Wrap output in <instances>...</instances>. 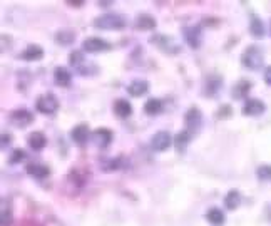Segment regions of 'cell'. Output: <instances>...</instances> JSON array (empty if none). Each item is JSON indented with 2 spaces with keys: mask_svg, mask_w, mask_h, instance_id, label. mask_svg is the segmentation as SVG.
I'll list each match as a JSON object with an SVG mask.
<instances>
[{
  "mask_svg": "<svg viewBox=\"0 0 271 226\" xmlns=\"http://www.w3.org/2000/svg\"><path fill=\"white\" fill-rule=\"evenodd\" d=\"M264 55L258 45H249L244 49V52L241 54V64L249 70H259L263 67Z\"/></svg>",
  "mask_w": 271,
  "mask_h": 226,
  "instance_id": "obj_1",
  "label": "cell"
},
{
  "mask_svg": "<svg viewBox=\"0 0 271 226\" xmlns=\"http://www.w3.org/2000/svg\"><path fill=\"white\" fill-rule=\"evenodd\" d=\"M92 25L100 30H120L125 27V19L120 14H104L94 19Z\"/></svg>",
  "mask_w": 271,
  "mask_h": 226,
  "instance_id": "obj_2",
  "label": "cell"
},
{
  "mask_svg": "<svg viewBox=\"0 0 271 226\" xmlns=\"http://www.w3.org/2000/svg\"><path fill=\"white\" fill-rule=\"evenodd\" d=\"M35 107H37L40 114H54V112H57V109H59V99L55 97L52 92H47L37 99Z\"/></svg>",
  "mask_w": 271,
  "mask_h": 226,
  "instance_id": "obj_3",
  "label": "cell"
},
{
  "mask_svg": "<svg viewBox=\"0 0 271 226\" xmlns=\"http://www.w3.org/2000/svg\"><path fill=\"white\" fill-rule=\"evenodd\" d=\"M82 49L89 54H99V52H107V50L112 49V45L100 37H87L82 42Z\"/></svg>",
  "mask_w": 271,
  "mask_h": 226,
  "instance_id": "obj_4",
  "label": "cell"
},
{
  "mask_svg": "<svg viewBox=\"0 0 271 226\" xmlns=\"http://www.w3.org/2000/svg\"><path fill=\"white\" fill-rule=\"evenodd\" d=\"M9 119L15 128H27L34 123V114L29 109H15L10 112Z\"/></svg>",
  "mask_w": 271,
  "mask_h": 226,
  "instance_id": "obj_5",
  "label": "cell"
},
{
  "mask_svg": "<svg viewBox=\"0 0 271 226\" xmlns=\"http://www.w3.org/2000/svg\"><path fill=\"white\" fill-rule=\"evenodd\" d=\"M173 143H174V138L168 131H159V133H156L153 136V139H151V148L158 151V153H163V151L169 149V146Z\"/></svg>",
  "mask_w": 271,
  "mask_h": 226,
  "instance_id": "obj_6",
  "label": "cell"
},
{
  "mask_svg": "<svg viewBox=\"0 0 271 226\" xmlns=\"http://www.w3.org/2000/svg\"><path fill=\"white\" fill-rule=\"evenodd\" d=\"M183 32H184L186 44H188L191 49H199L201 47V42H203V32H201L199 25H191V27H186Z\"/></svg>",
  "mask_w": 271,
  "mask_h": 226,
  "instance_id": "obj_7",
  "label": "cell"
},
{
  "mask_svg": "<svg viewBox=\"0 0 271 226\" xmlns=\"http://www.w3.org/2000/svg\"><path fill=\"white\" fill-rule=\"evenodd\" d=\"M266 110V104L259 99H246V102L243 105V114L249 116V118H256V116H261Z\"/></svg>",
  "mask_w": 271,
  "mask_h": 226,
  "instance_id": "obj_8",
  "label": "cell"
},
{
  "mask_svg": "<svg viewBox=\"0 0 271 226\" xmlns=\"http://www.w3.org/2000/svg\"><path fill=\"white\" fill-rule=\"evenodd\" d=\"M184 123L188 126V129L193 133L196 128H199L201 123H203V114H201V109L193 105V107L188 109V112L184 114Z\"/></svg>",
  "mask_w": 271,
  "mask_h": 226,
  "instance_id": "obj_9",
  "label": "cell"
},
{
  "mask_svg": "<svg viewBox=\"0 0 271 226\" xmlns=\"http://www.w3.org/2000/svg\"><path fill=\"white\" fill-rule=\"evenodd\" d=\"M89 136H90L89 126L84 123L77 124L72 131H70V139H72L77 146H85V143L89 141Z\"/></svg>",
  "mask_w": 271,
  "mask_h": 226,
  "instance_id": "obj_10",
  "label": "cell"
},
{
  "mask_svg": "<svg viewBox=\"0 0 271 226\" xmlns=\"http://www.w3.org/2000/svg\"><path fill=\"white\" fill-rule=\"evenodd\" d=\"M149 40L158 45L161 50H164L166 54H176L179 50V45H176L173 40L169 37H164V35H153Z\"/></svg>",
  "mask_w": 271,
  "mask_h": 226,
  "instance_id": "obj_11",
  "label": "cell"
},
{
  "mask_svg": "<svg viewBox=\"0 0 271 226\" xmlns=\"http://www.w3.org/2000/svg\"><path fill=\"white\" fill-rule=\"evenodd\" d=\"M20 59L25 60V62H37V60L44 59V49L40 47V45H35V44H30L27 49L24 50V52H20L19 55Z\"/></svg>",
  "mask_w": 271,
  "mask_h": 226,
  "instance_id": "obj_12",
  "label": "cell"
},
{
  "mask_svg": "<svg viewBox=\"0 0 271 226\" xmlns=\"http://www.w3.org/2000/svg\"><path fill=\"white\" fill-rule=\"evenodd\" d=\"M112 138H114L112 133L105 128H99L92 133V141L99 148H107V146L112 143Z\"/></svg>",
  "mask_w": 271,
  "mask_h": 226,
  "instance_id": "obj_13",
  "label": "cell"
},
{
  "mask_svg": "<svg viewBox=\"0 0 271 226\" xmlns=\"http://www.w3.org/2000/svg\"><path fill=\"white\" fill-rule=\"evenodd\" d=\"M27 144L32 151H42L45 148V144H47V138H45V134L40 133V131H34V133L29 134Z\"/></svg>",
  "mask_w": 271,
  "mask_h": 226,
  "instance_id": "obj_14",
  "label": "cell"
},
{
  "mask_svg": "<svg viewBox=\"0 0 271 226\" xmlns=\"http://www.w3.org/2000/svg\"><path fill=\"white\" fill-rule=\"evenodd\" d=\"M54 80H55V84L60 85V87H69L70 82H72V74L69 72L67 67L59 65V67H55V70H54Z\"/></svg>",
  "mask_w": 271,
  "mask_h": 226,
  "instance_id": "obj_15",
  "label": "cell"
},
{
  "mask_svg": "<svg viewBox=\"0 0 271 226\" xmlns=\"http://www.w3.org/2000/svg\"><path fill=\"white\" fill-rule=\"evenodd\" d=\"M249 32L253 35L254 39H263L264 34H266V29H264V24L256 14H251V19H249Z\"/></svg>",
  "mask_w": 271,
  "mask_h": 226,
  "instance_id": "obj_16",
  "label": "cell"
},
{
  "mask_svg": "<svg viewBox=\"0 0 271 226\" xmlns=\"http://www.w3.org/2000/svg\"><path fill=\"white\" fill-rule=\"evenodd\" d=\"M148 90H149V82L143 79H136L127 85V92L129 95H132V97H141V95H144Z\"/></svg>",
  "mask_w": 271,
  "mask_h": 226,
  "instance_id": "obj_17",
  "label": "cell"
},
{
  "mask_svg": "<svg viewBox=\"0 0 271 226\" xmlns=\"http://www.w3.org/2000/svg\"><path fill=\"white\" fill-rule=\"evenodd\" d=\"M251 84L248 79H241L239 82L234 84L233 90H231V95H233V99H246L251 90Z\"/></svg>",
  "mask_w": 271,
  "mask_h": 226,
  "instance_id": "obj_18",
  "label": "cell"
},
{
  "mask_svg": "<svg viewBox=\"0 0 271 226\" xmlns=\"http://www.w3.org/2000/svg\"><path fill=\"white\" fill-rule=\"evenodd\" d=\"M191 138H193V133L189 129H184V131H179L174 138V148L178 153H183V151L188 148V144L191 143Z\"/></svg>",
  "mask_w": 271,
  "mask_h": 226,
  "instance_id": "obj_19",
  "label": "cell"
},
{
  "mask_svg": "<svg viewBox=\"0 0 271 226\" xmlns=\"http://www.w3.org/2000/svg\"><path fill=\"white\" fill-rule=\"evenodd\" d=\"M25 171H27L29 176H32V178H35V179H45L50 174V169L47 168V166L39 164V163L29 164L27 168H25Z\"/></svg>",
  "mask_w": 271,
  "mask_h": 226,
  "instance_id": "obj_20",
  "label": "cell"
},
{
  "mask_svg": "<svg viewBox=\"0 0 271 226\" xmlns=\"http://www.w3.org/2000/svg\"><path fill=\"white\" fill-rule=\"evenodd\" d=\"M114 114L120 119H125L132 114V105H130L129 100L125 99H117L114 102Z\"/></svg>",
  "mask_w": 271,
  "mask_h": 226,
  "instance_id": "obj_21",
  "label": "cell"
},
{
  "mask_svg": "<svg viewBox=\"0 0 271 226\" xmlns=\"http://www.w3.org/2000/svg\"><path fill=\"white\" fill-rule=\"evenodd\" d=\"M156 25H158V22H156V19L149 14H141L138 15V19H136V29L138 30H154Z\"/></svg>",
  "mask_w": 271,
  "mask_h": 226,
  "instance_id": "obj_22",
  "label": "cell"
},
{
  "mask_svg": "<svg viewBox=\"0 0 271 226\" xmlns=\"http://www.w3.org/2000/svg\"><path fill=\"white\" fill-rule=\"evenodd\" d=\"M55 42L59 45H62V47H67V45H72L75 42V32L70 29H62L59 30L57 34H55Z\"/></svg>",
  "mask_w": 271,
  "mask_h": 226,
  "instance_id": "obj_23",
  "label": "cell"
},
{
  "mask_svg": "<svg viewBox=\"0 0 271 226\" xmlns=\"http://www.w3.org/2000/svg\"><path fill=\"white\" fill-rule=\"evenodd\" d=\"M221 84H223V79L219 75H211L208 79V82L204 85V94L206 95H216L218 90L221 89Z\"/></svg>",
  "mask_w": 271,
  "mask_h": 226,
  "instance_id": "obj_24",
  "label": "cell"
},
{
  "mask_svg": "<svg viewBox=\"0 0 271 226\" xmlns=\"http://www.w3.org/2000/svg\"><path fill=\"white\" fill-rule=\"evenodd\" d=\"M206 219L209 221L213 226H221L224 223V213L219 208H209L206 211Z\"/></svg>",
  "mask_w": 271,
  "mask_h": 226,
  "instance_id": "obj_25",
  "label": "cell"
},
{
  "mask_svg": "<svg viewBox=\"0 0 271 226\" xmlns=\"http://www.w3.org/2000/svg\"><path fill=\"white\" fill-rule=\"evenodd\" d=\"M163 110V100L158 99V97H151L146 100L144 104V112L148 116H156Z\"/></svg>",
  "mask_w": 271,
  "mask_h": 226,
  "instance_id": "obj_26",
  "label": "cell"
},
{
  "mask_svg": "<svg viewBox=\"0 0 271 226\" xmlns=\"http://www.w3.org/2000/svg\"><path fill=\"white\" fill-rule=\"evenodd\" d=\"M241 203V194L238 189H231L228 191V194L224 196V206L228 209H236Z\"/></svg>",
  "mask_w": 271,
  "mask_h": 226,
  "instance_id": "obj_27",
  "label": "cell"
},
{
  "mask_svg": "<svg viewBox=\"0 0 271 226\" xmlns=\"http://www.w3.org/2000/svg\"><path fill=\"white\" fill-rule=\"evenodd\" d=\"M69 62H70V65H74V67L80 69L84 64V54L80 52V50H72L69 55Z\"/></svg>",
  "mask_w": 271,
  "mask_h": 226,
  "instance_id": "obj_28",
  "label": "cell"
},
{
  "mask_svg": "<svg viewBox=\"0 0 271 226\" xmlns=\"http://www.w3.org/2000/svg\"><path fill=\"white\" fill-rule=\"evenodd\" d=\"M25 158H27V153H25L24 149H14L12 154H10V158H9V163L10 164H19V163H22Z\"/></svg>",
  "mask_w": 271,
  "mask_h": 226,
  "instance_id": "obj_29",
  "label": "cell"
},
{
  "mask_svg": "<svg viewBox=\"0 0 271 226\" xmlns=\"http://www.w3.org/2000/svg\"><path fill=\"white\" fill-rule=\"evenodd\" d=\"M256 176L261 179V181H269L271 179V164H263L256 169Z\"/></svg>",
  "mask_w": 271,
  "mask_h": 226,
  "instance_id": "obj_30",
  "label": "cell"
},
{
  "mask_svg": "<svg viewBox=\"0 0 271 226\" xmlns=\"http://www.w3.org/2000/svg\"><path fill=\"white\" fill-rule=\"evenodd\" d=\"M231 116H233V107H231L229 104H223L216 110V118L218 119H229Z\"/></svg>",
  "mask_w": 271,
  "mask_h": 226,
  "instance_id": "obj_31",
  "label": "cell"
},
{
  "mask_svg": "<svg viewBox=\"0 0 271 226\" xmlns=\"http://www.w3.org/2000/svg\"><path fill=\"white\" fill-rule=\"evenodd\" d=\"M120 168H122V159L117 158V159H110L109 163H105L104 171H117Z\"/></svg>",
  "mask_w": 271,
  "mask_h": 226,
  "instance_id": "obj_32",
  "label": "cell"
},
{
  "mask_svg": "<svg viewBox=\"0 0 271 226\" xmlns=\"http://www.w3.org/2000/svg\"><path fill=\"white\" fill-rule=\"evenodd\" d=\"M12 216H10V213H7V211H2V226H9L10 223H12Z\"/></svg>",
  "mask_w": 271,
  "mask_h": 226,
  "instance_id": "obj_33",
  "label": "cell"
},
{
  "mask_svg": "<svg viewBox=\"0 0 271 226\" xmlns=\"http://www.w3.org/2000/svg\"><path fill=\"white\" fill-rule=\"evenodd\" d=\"M263 79H264V82L271 85V65H268V67L264 69V74H263Z\"/></svg>",
  "mask_w": 271,
  "mask_h": 226,
  "instance_id": "obj_34",
  "label": "cell"
},
{
  "mask_svg": "<svg viewBox=\"0 0 271 226\" xmlns=\"http://www.w3.org/2000/svg\"><path fill=\"white\" fill-rule=\"evenodd\" d=\"M67 4L70 5V7H82L84 5V2H72V0H69Z\"/></svg>",
  "mask_w": 271,
  "mask_h": 226,
  "instance_id": "obj_35",
  "label": "cell"
},
{
  "mask_svg": "<svg viewBox=\"0 0 271 226\" xmlns=\"http://www.w3.org/2000/svg\"><path fill=\"white\" fill-rule=\"evenodd\" d=\"M7 143H10V136H7V134H2V144L5 146Z\"/></svg>",
  "mask_w": 271,
  "mask_h": 226,
  "instance_id": "obj_36",
  "label": "cell"
},
{
  "mask_svg": "<svg viewBox=\"0 0 271 226\" xmlns=\"http://www.w3.org/2000/svg\"><path fill=\"white\" fill-rule=\"evenodd\" d=\"M114 5V2H99V7H110Z\"/></svg>",
  "mask_w": 271,
  "mask_h": 226,
  "instance_id": "obj_37",
  "label": "cell"
}]
</instances>
